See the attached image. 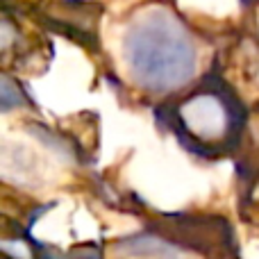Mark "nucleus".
<instances>
[{"label":"nucleus","instance_id":"1","mask_svg":"<svg viewBox=\"0 0 259 259\" xmlns=\"http://www.w3.org/2000/svg\"><path fill=\"white\" fill-rule=\"evenodd\" d=\"M189 152L216 159L234 152L246 127V109L232 87L209 73L191 94L157 109Z\"/></svg>","mask_w":259,"mask_h":259},{"label":"nucleus","instance_id":"2","mask_svg":"<svg viewBox=\"0 0 259 259\" xmlns=\"http://www.w3.org/2000/svg\"><path fill=\"white\" fill-rule=\"evenodd\" d=\"M125 64L141 89L170 94L196 73V41L168 9H148L127 27Z\"/></svg>","mask_w":259,"mask_h":259},{"label":"nucleus","instance_id":"3","mask_svg":"<svg viewBox=\"0 0 259 259\" xmlns=\"http://www.w3.org/2000/svg\"><path fill=\"white\" fill-rule=\"evenodd\" d=\"M161 237L184 246L189 250L202 252L207 259H239L234 250L232 230L223 219H200V216H161L152 225Z\"/></svg>","mask_w":259,"mask_h":259},{"label":"nucleus","instance_id":"4","mask_svg":"<svg viewBox=\"0 0 259 259\" xmlns=\"http://www.w3.org/2000/svg\"><path fill=\"white\" fill-rule=\"evenodd\" d=\"M116 250L121 255L139 257V259H184L182 248L155 232H146V234H139V237L123 239L116 246Z\"/></svg>","mask_w":259,"mask_h":259},{"label":"nucleus","instance_id":"5","mask_svg":"<svg viewBox=\"0 0 259 259\" xmlns=\"http://www.w3.org/2000/svg\"><path fill=\"white\" fill-rule=\"evenodd\" d=\"M243 180V209H252V223H259V159L248 164L246 170H241Z\"/></svg>","mask_w":259,"mask_h":259}]
</instances>
